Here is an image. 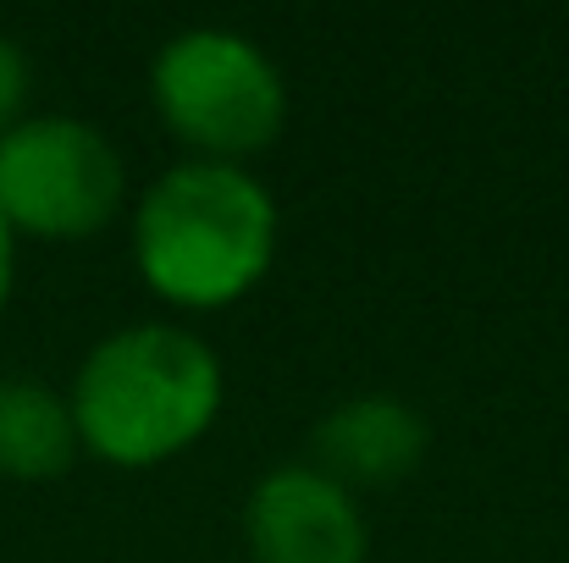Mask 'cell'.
<instances>
[{
    "mask_svg": "<svg viewBox=\"0 0 569 563\" xmlns=\"http://www.w3.org/2000/svg\"><path fill=\"white\" fill-rule=\"evenodd\" d=\"M254 563H366V514L310 464L271 470L243 509Z\"/></svg>",
    "mask_w": 569,
    "mask_h": 563,
    "instance_id": "obj_5",
    "label": "cell"
},
{
    "mask_svg": "<svg viewBox=\"0 0 569 563\" xmlns=\"http://www.w3.org/2000/svg\"><path fill=\"white\" fill-rule=\"evenodd\" d=\"M150 94L167 128L204 150V161H238L282 133L288 89L277 61L238 28H183L156 50Z\"/></svg>",
    "mask_w": 569,
    "mask_h": 563,
    "instance_id": "obj_3",
    "label": "cell"
},
{
    "mask_svg": "<svg viewBox=\"0 0 569 563\" xmlns=\"http://www.w3.org/2000/svg\"><path fill=\"white\" fill-rule=\"evenodd\" d=\"M11 260H17V232H11V221L0 215V304H6V293H11Z\"/></svg>",
    "mask_w": 569,
    "mask_h": 563,
    "instance_id": "obj_9",
    "label": "cell"
},
{
    "mask_svg": "<svg viewBox=\"0 0 569 563\" xmlns=\"http://www.w3.org/2000/svg\"><path fill=\"white\" fill-rule=\"evenodd\" d=\"M22 94H28V61H22V50L0 33V139L17 128Z\"/></svg>",
    "mask_w": 569,
    "mask_h": 563,
    "instance_id": "obj_8",
    "label": "cell"
},
{
    "mask_svg": "<svg viewBox=\"0 0 569 563\" xmlns=\"http://www.w3.org/2000/svg\"><path fill=\"white\" fill-rule=\"evenodd\" d=\"M426 453V420L387 392H360L338 403L310 431V470H321L338 486H392L403 481Z\"/></svg>",
    "mask_w": 569,
    "mask_h": 563,
    "instance_id": "obj_6",
    "label": "cell"
},
{
    "mask_svg": "<svg viewBox=\"0 0 569 563\" xmlns=\"http://www.w3.org/2000/svg\"><path fill=\"white\" fill-rule=\"evenodd\" d=\"M78 425L72 403L28 375H0V475L50 481L72 464Z\"/></svg>",
    "mask_w": 569,
    "mask_h": 563,
    "instance_id": "obj_7",
    "label": "cell"
},
{
    "mask_svg": "<svg viewBox=\"0 0 569 563\" xmlns=\"http://www.w3.org/2000/svg\"><path fill=\"white\" fill-rule=\"evenodd\" d=\"M67 403L83 448L139 470L204 436L221 409V365L189 326L144 321L89 349Z\"/></svg>",
    "mask_w": 569,
    "mask_h": 563,
    "instance_id": "obj_1",
    "label": "cell"
},
{
    "mask_svg": "<svg viewBox=\"0 0 569 563\" xmlns=\"http://www.w3.org/2000/svg\"><path fill=\"white\" fill-rule=\"evenodd\" d=\"M277 249V204L232 161H183L144 188L133 254L144 282L172 304H232Z\"/></svg>",
    "mask_w": 569,
    "mask_h": 563,
    "instance_id": "obj_2",
    "label": "cell"
},
{
    "mask_svg": "<svg viewBox=\"0 0 569 563\" xmlns=\"http://www.w3.org/2000/svg\"><path fill=\"white\" fill-rule=\"evenodd\" d=\"M122 204V155L83 117H28L0 139V215L33 238H89Z\"/></svg>",
    "mask_w": 569,
    "mask_h": 563,
    "instance_id": "obj_4",
    "label": "cell"
}]
</instances>
